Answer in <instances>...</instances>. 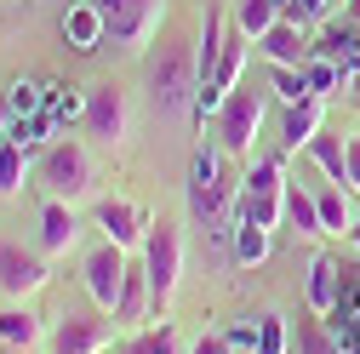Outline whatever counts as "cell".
Returning <instances> with one entry per match:
<instances>
[{"mask_svg": "<svg viewBox=\"0 0 360 354\" xmlns=\"http://www.w3.org/2000/svg\"><path fill=\"white\" fill-rule=\"evenodd\" d=\"M143 80H149V98H155L160 114L195 109V98H200V46H195L184 29H166L155 46H149Z\"/></svg>", "mask_w": 360, "mask_h": 354, "instance_id": "cell-1", "label": "cell"}, {"mask_svg": "<svg viewBox=\"0 0 360 354\" xmlns=\"http://www.w3.org/2000/svg\"><path fill=\"white\" fill-rule=\"evenodd\" d=\"M235 189H240V183L223 171V143H200L195 160H189V211H195V223H206V229L229 223ZM217 235H229V229H217Z\"/></svg>", "mask_w": 360, "mask_h": 354, "instance_id": "cell-2", "label": "cell"}, {"mask_svg": "<svg viewBox=\"0 0 360 354\" xmlns=\"http://www.w3.org/2000/svg\"><path fill=\"white\" fill-rule=\"evenodd\" d=\"M34 183L46 189L52 200H86L92 195V155H86L75 138H58V143H46L40 149V160H34Z\"/></svg>", "mask_w": 360, "mask_h": 354, "instance_id": "cell-3", "label": "cell"}, {"mask_svg": "<svg viewBox=\"0 0 360 354\" xmlns=\"http://www.w3.org/2000/svg\"><path fill=\"white\" fill-rule=\"evenodd\" d=\"M143 269H149V286H155V315H166L177 286H184V229L160 217L143 240Z\"/></svg>", "mask_w": 360, "mask_h": 354, "instance_id": "cell-4", "label": "cell"}, {"mask_svg": "<svg viewBox=\"0 0 360 354\" xmlns=\"http://www.w3.org/2000/svg\"><path fill=\"white\" fill-rule=\"evenodd\" d=\"M263 109H269V92H257V86H235L229 92V103H223L212 120H217V143H223V155H252V143H257V131H263Z\"/></svg>", "mask_w": 360, "mask_h": 354, "instance_id": "cell-5", "label": "cell"}, {"mask_svg": "<svg viewBox=\"0 0 360 354\" xmlns=\"http://www.w3.org/2000/svg\"><path fill=\"white\" fill-rule=\"evenodd\" d=\"M286 183L292 177H286L281 160H257L240 183V217H252L263 229H281L286 223Z\"/></svg>", "mask_w": 360, "mask_h": 354, "instance_id": "cell-6", "label": "cell"}, {"mask_svg": "<svg viewBox=\"0 0 360 354\" xmlns=\"http://www.w3.org/2000/svg\"><path fill=\"white\" fill-rule=\"evenodd\" d=\"M115 46H149L160 34V0H98Z\"/></svg>", "mask_w": 360, "mask_h": 354, "instance_id": "cell-7", "label": "cell"}, {"mask_svg": "<svg viewBox=\"0 0 360 354\" xmlns=\"http://www.w3.org/2000/svg\"><path fill=\"white\" fill-rule=\"evenodd\" d=\"M46 280H52V269H46L40 251H23L12 240H0V297L6 303H23L34 291H46Z\"/></svg>", "mask_w": 360, "mask_h": 354, "instance_id": "cell-8", "label": "cell"}, {"mask_svg": "<svg viewBox=\"0 0 360 354\" xmlns=\"http://www.w3.org/2000/svg\"><path fill=\"white\" fill-rule=\"evenodd\" d=\"M80 120H86V138H98V143L115 149V143L126 138V120H131V114H126V92H120L115 80H98L92 92H86V114H80Z\"/></svg>", "mask_w": 360, "mask_h": 354, "instance_id": "cell-9", "label": "cell"}, {"mask_svg": "<svg viewBox=\"0 0 360 354\" xmlns=\"http://www.w3.org/2000/svg\"><path fill=\"white\" fill-rule=\"evenodd\" d=\"M126 246L103 240L92 257H86V291H92V303L103 308V315H115V303H120V280H126Z\"/></svg>", "mask_w": 360, "mask_h": 354, "instance_id": "cell-10", "label": "cell"}, {"mask_svg": "<svg viewBox=\"0 0 360 354\" xmlns=\"http://www.w3.org/2000/svg\"><path fill=\"white\" fill-rule=\"evenodd\" d=\"M98 229H103V240H115L126 251H143L155 217L143 206H131V200H98Z\"/></svg>", "mask_w": 360, "mask_h": 354, "instance_id": "cell-11", "label": "cell"}, {"mask_svg": "<svg viewBox=\"0 0 360 354\" xmlns=\"http://www.w3.org/2000/svg\"><path fill=\"white\" fill-rule=\"evenodd\" d=\"M109 320L115 315H63L52 326V354H103L109 348Z\"/></svg>", "mask_w": 360, "mask_h": 354, "instance_id": "cell-12", "label": "cell"}, {"mask_svg": "<svg viewBox=\"0 0 360 354\" xmlns=\"http://www.w3.org/2000/svg\"><path fill=\"white\" fill-rule=\"evenodd\" d=\"M143 320H155V286H149L143 257H131L120 280V303H115V326H143Z\"/></svg>", "mask_w": 360, "mask_h": 354, "instance_id": "cell-13", "label": "cell"}, {"mask_svg": "<svg viewBox=\"0 0 360 354\" xmlns=\"http://www.w3.org/2000/svg\"><path fill=\"white\" fill-rule=\"evenodd\" d=\"M75 246H80V217H75V206L46 195V206H40V251H46V257H69Z\"/></svg>", "mask_w": 360, "mask_h": 354, "instance_id": "cell-14", "label": "cell"}, {"mask_svg": "<svg viewBox=\"0 0 360 354\" xmlns=\"http://www.w3.org/2000/svg\"><path fill=\"white\" fill-rule=\"evenodd\" d=\"M257 52L275 63V69H303L309 58H314V46H309V34H303V23H292V18H281L275 29H269L263 40H257Z\"/></svg>", "mask_w": 360, "mask_h": 354, "instance_id": "cell-15", "label": "cell"}, {"mask_svg": "<svg viewBox=\"0 0 360 354\" xmlns=\"http://www.w3.org/2000/svg\"><path fill=\"white\" fill-rule=\"evenodd\" d=\"M63 40H69L75 52H98V46H109V18H103L98 0H80V6L63 12Z\"/></svg>", "mask_w": 360, "mask_h": 354, "instance_id": "cell-16", "label": "cell"}, {"mask_svg": "<svg viewBox=\"0 0 360 354\" xmlns=\"http://www.w3.org/2000/svg\"><path fill=\"white\" fill-rule=\"evenodd\" d=\"M321 131H326V98H314V103H292L286 120H281V143H286V149H309Z\"/></svg>", "mask_w": 360, "mask_h": 354, "instance_id": "cell-17", "label": "cell"}, {"mask_svg": "<svg viewBox=\"0 0 360 354\" xmlns=\"http://www.w3.org/2000/svg\"><path fill=\"white\" fill-rule=\"evenodd\" d=\"M338 303H343V269L326 251H314V263H309V308L314 315H332Z\"/></svg>", "mask_w": 360, "mask_h": 354, "instance_id": "cell-18", "label": "cell"}, {"mask_svg": "<svg viewBox=\"0 0 360 354\" xmlns=\"http://www.w3.org/2000/svg\"><path fill=\"white\" fill-rule=\"evenodd\" d=\"M309 160L321 166L332 183H343V189H349V138H343V131H332V126H326L321 138L309 143Z\"/></svg>", "mask_w": 360, "mask_h": 354, "instance_id": "cell-19", "label": "cell"}, {"mask_svg": "<svg viewBox=\"0 0 360 354\" xmlns=\"http://www.w3.org/2000/svg\"><path fill=\"white\" fill-rule=\"evenodd\" d=\"M286 223L303 235V240H321V206H314V189L309 183H286Z\"/></svg>", "mask_w": 360, "mask_h": 354, "instance_id": "cell-20", "label": "cell"}, {"mask_svg": "<svg viewBox=\"0 0 360 354\" xmlns=\"http://www.w3.org/2000/svg\"><path fill=\"white\" fill-rule=\"evenodd\" d=\"M314 58H326V63H343V69H354V63H360V23H332L321 40H314Z\"/></svg>", "mask_w": 360, "mask_h": 354, "instance_id": "cell-21", "label": "cell"}, {"mask_svg": "<svg viewBox=\"0 0 360 354\" xmlns=\"http://www.w3.org/2000/svg\"><path fill=\"white\" fill-rule=\"evenodd\" d=\"M281 18H286V0H235V29L252 40H263Z\"/></svg>", "mask_w": 360, "mask_h": 354, "instance_id": "cell-22", "label": "cell"}, {"mask_svg": "<svg viewBox=\"0 0 360 354\" xmlns=\"http://www.w3.org/2000/svg\"><path fill=\"white\" fill-rule=\"evenodd\" d=\"M314 206H321V229L326 235H349L354 229V206H349V195H343V183H326V189H314Z\"/></svg>", "mask_w": 360, "mask_h": 354, "instance_id": "cell-23", "label": "cell"}, {"mask_svg": "<svg viewBox=\"0 0 360 354\" xmlns=\"http://www.w3.org/2000/svg\"><path fill=\"white\" fill-rule=\"evenodd\" d=\"M0 343H6V348H34L40 343V315L23 308V303L0 308Z\"/></svg>", "mask_w": 360, "mask_h": 354, "instance_id": "cell-24", "label": "cell"}, {"mask_svg": "<svg viewBox=\"0 0 360 354\" xmlns=\"http://www.w3.org/2000/svg\"><path fill=\"white\" fill-rule=\"evenodd\" d=\"M23 177H29V149H18L12 138H0V195L18 200L23 195Z\"/></svg>", "mask_w": 360, "mask_h": 354, "instance_id": "cell-25", "label": "cell"}, {"mask_svg": "<svg viewBox=\"0 0 360 354\" xmlns=\"http://www.w3.org/2000/svg\"><path fill=\"white\" fill-rule=\"evenodd\" d=\"M269 257V229L263 223H252V217H235V263H263Z\"/></svg>", "mask_w": 360, "mask_h": 354, "instance_id": "cell-26", "label": "cell"}, {"mask_svg": "<svg viewBox=\"0 0 360 354\" xmlns=\"http://www.w3.org/2000/svg\"><path fill=\"white\" fill-rule=\"evenodd\" d=\"M269 86H275V98L292 109V103H314V86H309V74L303 69H275L269 63Z\"/></svg>", "mask_w": 360, "mask_h": 354, "instance_id": "cell-27", "label": "cell"}, {"mask_svg": "<svg viewBox=\"0 0 360 354\" xmlns=\"http://www.w3.org/2000/svg\"><path fill=\"white\" fill-rule=\"evenodd\" d=\"M292 354H338V343H332V326H321V315H309L297 320V348Z\"/></svg>", "mask_w": 360, "mask_h": 354, "instance_id": "cell-28", "label": "cell"}, {"mask_svg": "<svg viewBox=\"0 0 360 354\" xmlns=\"http://www.w3.org/2000/svg\"><path fill=\"white\" fill-rule=\"evenodd\" d=\"M120 354H184V348H177V332H172V326H149V332L131 337Z\"/></svg>", "mask_w": 360, "mask_h": 354, "instance_id": "cell-29", "label": "cell"}, {"mask_svg": "<svg viewBox=\"0 0 360 354\" xmlns=\"http://www.w3.org/2000/svg\"><path fill=\"white\" fill-rule=\"evenodd\" d=\"M303 74H309V86H314V98H326V92H338V86H343V63H326V58H309L303 63Z\"/></svg>", "mask_w": 360, "mask_h": 354, "instance_id": "cell-30", "label": "cell"}, {"mask_svg": "<svg viewBox=\"0 0 360 354\" xmlns=\"http://www.w3.org/2000/svg\"><path fill=\"white\" fill-rule=\"evenodd\" d=\"M6 109H12V120H34V109H40L34 80H12V86H6Z\"/></svg>", "mask_w": 360, "mask_h": 354, "instance_id": "cell-31", "label": "cell"}, {"mask_svg": "<svg viewBox=\"0 0 360 354\" xmlns=\"http://www.w3.org/2000/svg\"><path fill=\"white\" fill-rule=\"evenodd\" d=\"M86 114V98H75V86H52L46 92V120H75Z\"/></svg>", "mask_w": 360, "mask_h": 354, "instance_id": "cell-32", "label": "cell"}, {"mask_svg": "<svg viewBox=\"0 0 360 354\" xmlns=\"http://www.w3.org/2000/svg\"><path fill=\"white\" fill-rule=\"evenodd\" d=\"M257 354H292V348H286V320H281V315H263V320H257Z\"/></svg>", "mask_w": 360, "mask_h": 354, "instance_id": "cell-33", "label": "cell"}, {"mask_svg": "<svg viewBox=\"0 0 360 354\" xmlns=\"http://www.w3.org/2000/svg\"><path fill=\"white\" fill-rule=\"evenodd\" d=\"M46 131H52V120H46V114H34V120H18V126H12V143L34 155V149H40V138H46Z\"/></svg>", "mask_w": 360, "mask_h": 354, "instance_id": "cell-34", "label": "cell"}, {"mask_svg": "<svg viewBox=\"0 0 360 354\" xmlns=\"http://www.w3.org/2000/svg\"><path fill=\"white\" fill-rule=\"evenodd\" d=\"M332 12V0H286V18L292 23H314V18H326Z\"/></svg>", "mask_w": 360, "mask_h": 354, "instance_id": "cell-35", "label": "cell"}, {"mask_svg": "<svg viewBox=\"0 0 360 354\" xmlns=\"http://www.w3.org/2000/svg\"><path fill=\"white\" fill-rule=\"evenodd\" d=\"M189 354H235V343L223 337V332H206V337H200V343H195Z\"/></svg>", "mask_w": 360, "mask_h": 354, "instance_id": "cell-36", "label": "cell"}, {"mask_svg": "<svg viewBox=\"0 0 360 354\" xmlns=\"http://www.w3.org/2000/svg\"><path fill=\"white\" fill-rule=\"evenodd\" d=\"M349 189L360 195V131H349Z\"/></svg>", "mask_w": 360, "mask_h": 354, "instance_id": "cell-37", "label": "cell"}, {"mask_svg": "<svg viewBox=\"0 0 360 354\" xmlns=\"http://www.w3.org/2000/svg\"><path fill=\"white\" fill-rule=\"evenodd\" d=\"M6 120H12V109H6V98H0V138H6Z\"/></svg>", "mask_w": 360, "mask_h": 354, "instance_id": "cell-38", "label": "cell"}, {"mask_svg": "<svg viewBox=\"0 0 360 354\" xmlns=\"http://www.w3.org/2000/svg\"><path fill=\"white\" fill-rule=\"evenodd\" d=\"M343 12H349V23H360V0H349V6H343Z\"/></svg>", "mask_w": 360, "mask_h": 354, "instance_id": "cell-39", "label": "cell"}, {"mask_svg": "<svg viewBox=\"0 0 360 354\" xmlns=\"http://www.w3.org/2000/svg\"><path fill=\"white\" fill-rule=\"evenodd\" d=\"M349 240H354V246H360V211H354V229H349Z\"/></svg>", "mask_w": 360, "mask_h": 354, "instance_id": "cell-40", "label": "cell"}, {"mask_svg": "<svg viewBox=\"0 0 360 354\" xmlns=\"http://www.w3.org/2000/svg\"><path fill=\"white\" fill-rule=\"evenodd\" d=\"M0 354H29V348H6V343H0Z\"/></svg>", "mask_w": 360, "mask_h": 354, "instance_id": "cell-41", "label": "cell"}, {"mask_svg": "<svg viewBox=\"0 0 360 354\" xmlns=\"http://www.w3.org/2000/svg\"><path fill=\"white\" fill-rule=\"evenodd\" d=\"M349 98H354V103H360V80H354V92H349Z\"/></svg>", "mask_w": 360, "mask_h": 354, "instance_id": "cell-42", "label": "cell"}, {"mask_svg": "<svg viewBox=\"0 0 360 354\" xmlns=\"http://www.w3.org/2000/svg\"><path fill=\"white\" fill-rule=\"evenodd\" d=\"M235 354H257V348H235Z\"/></svg>", "mask_w": 360, "mask_h": 354, "instance_id": "cell-43", "label": "cell"}, {"mask_svg": "<svg viewBox=\"0 0 360 354\" xmlns=\"http://www.w3.org/2000/svg\"><path fill=\"white\" fill-rule=\"evenodd\" d=\"M332 6H349V0H332Z\"/></svg>", "mask_w": 360, "mask_h": 354, "instance_id": "cell-44", "label": "cell"}, {"mask_svg": "<svg viewBox=\"0 0 360 354\" xmlns=\"http://www.w3.org/2000/svg\"><path fill=\"white\" fill-rule=\"evenodd\" d=\"M103 354H115V348H103Z\"/></svg>", "mask_w": 360, "mask_h": 354, "instance_id": "cell-45", "label": "cell"}]
</instances>
